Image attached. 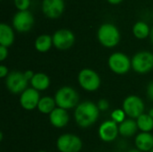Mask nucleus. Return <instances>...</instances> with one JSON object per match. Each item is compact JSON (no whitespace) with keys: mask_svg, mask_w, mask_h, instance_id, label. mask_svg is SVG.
I'll return each mask as SVG.
<instances>
[{"mask_svg":"<svg viewBox=\"0 0 153 152\" xmlns=\"http://www.w3.org/2000/svg\"><path fill=\"white\" fill-rule=\"evenodd\" d=\"M100 116V109L97 104L91 101L80 103L74 110V119L76 124L82 128H87L94 125Z\"/></svg>","mask_w":153,"mask_h":152,"instance_id":"nucleus-1","label":"nucleus"},{"mask_svg":"<svg viewBox=\"0 0 153 152\" xmlns=\"http://www.w3.org/2000/svg\"><path fill=\"white\" fill-rule=\"evenodd\" d=\"M55 101L57 108L68 110L76 108L79 103V94L72 87L65 86L60 88L55 95Z\"/></svg>","mask_w":153,"mask_h":152,"instance_id":"nucleus-2","label":"nucleus"},{"mask_svg":"<svg viewBox=\"0 0 153 152\" xmlns=\"http://www.w3.org/2000/svg\"><path fill=\"white\" fill-rule=\"evenodd\" d=\"M98 39L106 47H114L120 41V32L112 23H104L98 30Z\"/></svg>","mask_w":153,"mask_h":152,"instance_id":"nucleus-3","label":"nucleus"},{"mask_svg":"<svg viewBox=\"0 0 153 152\" xmlns=\"http://www.w3.org/2000/svg\"><path fill=\"white\" fill-rule=\"evenodd\" d=\"M131 62L134 72L141 74L148 73L153 69V54L149 51H140L133 56Z\"/></svg>","mask_w":153,"mask_h":152,"instance_id":"nucleus-4","label":"nucleus"},{"mask_svg":"<svg viewBox=\"0 0 153 152\" xmlns=\"http://www.w3.org/2000/svg\"><path fill=\"white\" fill-rule=\"evenodd\" d=\"M78 82L83 90L87 91H95L100 88L101 80L95 71L85 68L79 73Z\"/></svg>","mask_w":153,"mask_h":152,"instance_id":"nucleus-5","label":"nucleus"},{"mask_svg":"<svg viewBox=\"0 0 153 152\" xmlns=\"http://www.w3.org/2000/svg\"><path fill=\"white\" fill-rule=\"evenodd\" d=\"M110 70L117 74H126L132 67V62L130 58L124 53L116 52L113 53L108 61Z\"/></svg>","mask_w":153,"mask_h":152,"instance_id":"nucleus-6","label":"nucleus"},{"mask_svg":"<svg viewBox=\"0 0 153 152\" xmlns=\"http://www.w3.org/2000/svg\"><path fill=\"white\" fill-rule=\"evenodd\" d=\"M28 79L25 77L24 73L13 71L8 74L5 80V85L8 90L13 94H22L28 89Z\"/></svg>","mask_w":153,"mask_h":152,"instance_id":"nucleus-7","label":"nucleus"},{"mask_svg":"<svg viewBox=\"0 0 153 152\" xmlns=\"http://www.w3.org/2000/svg\"><path fill=\"white\" fill-rule=\"evenodd\" d=\"M56 147L60 152H80L82 147V142L77 135L65 133L57 139Z\"/></svg>","mask_w":153,"mask_h":152,"instance_id":"nucleus-8","label":"nucleus"},{"mask_svg":"<svg viewBox=\"0 0 153 152\" xmlns=\"http://www.w3.org/2000/svg\"><path fill=\"white\" fill-rule=\"evenodd\" d=\"M123 110L132 119H137L143 114L144 103L138 96H128L123 102Z\"/></svg>","mask_w":153,"mask_h":152,"instance_id":"nucleus-9","label":"nucleus"},{"mask_svg":"<svg viewBox=\"0 0 153 152\" xmlns=\"http://www.w3.org/2000/svg\"><path fill=\"white\" fill-rule=\"evenodd\" d=\"M52 39L53 45L56 48L59 50H66L72 47L75 41V37L71 30L61 29L54 33Z\"/></svg>","mask_w":153,"mask_h":152,"instance_id":"nucleus-10","label":"nucleus"},{"mask_svg":"<svg viewBox=\"0 0 153 152\" xmlns=\"http://www.w3.org/2000/svg\"><path fill=\"white\" fill-rule=\"evenodd\" d=\"M34 23V18L30 12L19 11L13 18V26L19 32L29 31Z\"/></svg>","mask_w":153,"mask_h":152,"instance_id":"nucleus-11","label":"nucleus"},{"mask_svg":"<svg viewBox=\"0 0 153 152\" xmlns=\"http://www.w3.org/2000/svg\"><path fill=\"white\" fill-rule=\"evenodd\" d=\"M118 133V125L112 120L103 122L99 128V136L105 142H111L115 141Z\"/></svg>","mask_w":153,"mask_h":152,"instance_id":"nucleus-12","label":"nucleus"},{"mask_svg":"<svg viewBox=\"0 0 153 152\" xmlns=\"http://www.w3.org/2000/svg\"><path fill=\"white\" fill-rule=\"evenodd\" d=\"M40 100L39 90L33 88L26 89L20 97V104L25 110H33L38 108Z\"/></svg>","mask_w":153,"mask_h":152,"instance_id":"nucleus-13","label":"nucleus"},{"mask_svg":"<svg viewBox=\"0 0 153 152\" xmlns=\"http://www.w3.org/2000/svg\"><path fill=\"white\" fill-rule=\"evenodd\" d=\"M64 10V0H43L42 2V11L44 14L50 19L59 17L63 13Z\"/></svg>","mask_w":153,"mask_h":152,"instance_id":"nucleus-14","label":"nucleus"},{"mask_svg":"<svg viewBox=\"0 0 153 152\" xmlns=\"http://www.w3.org/2000/svg\"><path fill=\"white\" fill-rule=\"evenodd\" d=\"M49 121L51 125L56 128L65 127L69 122V116L67 110L60 108H56L49 114Z\"/></svg>","mask_w":153,"mask_h":152,"instance_id":"nucleus-15","label":"nucleus"},{"mask_svg":"<svg viewBox=\"0 0 153 152\" xmlns=\"http://www.w3.org/2000/svg\"><path fill=\"white\" fill-rule=\"evenodd\" d=\"M136 149L143 152H150L153 149V135L151 133H141L135 137Z\"/></svg>","mask_w":153,"mask_h":152,"instance_id":"nucleus-16","label":"nucleus"},{"mask_svg":"<svg viewBox=\"0 0 153 152\" xmlns=\"http://www.w3.org/2000/svg\"><path fill=\"white\" fill-rule=\"evenodd\" d=\"M14 41V33L13 29L5 24H0V46H4L5 47H10Z\"/></svg>","mask_w":153,"mask_h":152,"instance_id":"nucleus-17","label":"nucleus"},{"mask_svg":"<svg viewBox=\"0 0 153 152\" xmlns=\"http://www.w3.org/2000/svg\"><path fill=\"white\" fill-rule=\"evenodd\" d=\"M119 134L123 137H132L134 136L138 129L137 123L134 119H126L123 123L118 125Z\"/></svg>","mask_w":153,"mask_h":152,"instance_id":"nucleus-18","label":"nucleus"},{"mask_svg":"<svg viewBox=\"0 0 153 152\" xmlns=\"http://www.w3.org/2000/svg\"><path fill=\"white\" fill-rule=\"evenodd\" d=\"M30 84L33 89L37 90H45L50 85L49 77L43 73H36L30 81Z\"/></svg>","mask_w":153,"mask_h":152,"instance_id":"nucleus-19","label":"nucleus"},{"mask_svg":"<svg viewBox=\"0 0 153 152\" xmlns=\"http://www.w3.org/2000/svg\"><path fill=\"white\" fill-rule=\"evenodd\" d=\"M53 45L52 37L47 34L39 36L35 40V48L41 53L48 52Z\"/></svg>","mask_w":153,"mask_h":152,"instance_id":"nucleus-20","label":"nucleus"},{"mask_svg":"<svg viewBox=\"0 0 153 152\" xmlns=\"http://www.w3.org/2000/svg\"><path fill=\"white\" fill-rule=\"evenodd\" d=\"M137 126L142 133H150L153 129V118L149 114H143L136 119Z\"/></svg>","mask_w":153,"mask_h":152,"instance_id":"nucleus-21","label":"nucleus"},{"mask_svg":"<svg viewBox=\"0 0 153 152\" xmlns=\"http://www.w3.org/2000/svg\"><path fill=\"white\" fill-rule=\"evenodd\" d=\"M56 104L55 99L50 98V97H43L40 99L37 108L42 114L49 115L56 108Z\"/></svg>","mask_w":153,"mask_h":152,"instance_id":"nucleus-22","label":"nucleus"},{"mask_svg":"<svg viewBox=\"0 0 153 152\" xmlns=\"http://www.w3.org/2000/svg\"><path fill=\"white\" fill-rule=\"evenodd\" d=\"M133 33L134 37H136L137 39H143L150 36L151 30L149 25L144 22H138L133 27Z\"/></svg>","mask_w":153,"mask_h":152,"instance_id":"nucleus-23","label":"nucleus"},{"mask_svg":"<svg viewBox=\"0 0 153 152\" xmlns=\"http://www.w3.org/2000/svg\"><path fill=\"white\" fill-rule=\"evenodd\" d=\"M126 114L125 113V111L121 108H117L115 109L112 113H111V118L112 121H114L117 124H121L126 120Z\"/></svg>","mask_w":153,"mask_h":152,"instance_id":"nucleus-24","label":"nucleus"},{"mask_svg":"<svg viewBox=\"0 0 153 152\" xmlns=\"http://www.w3.org/2000/svg\"><path fill=\"white\" fill-rule=\"evenodd\" d=\"M14 4L19 11H27L30 5V0H14Z\"/></svg>","mask_w":153,"mask_h":152,"instance_id":"nucleus-25","label":"nucleus"},{"mask_svg":"<svg viewBox=\"0 0 153 152\" xmlns=\"http://www.w3.org/2000/svg\"><path fill=\"white\" fill-rule=\"evenodd\" d=\"M97 106H98L100 111H106V110H108V108H109V103H108V101L107 99H100V100H99Z\"/></svg>","mask_w":153,"mask_h":152,"instance_id":"nucleus-26","label":"nucleus"},{"mask_svg":"<svg viewBox=\"0 0 153 152\" xmlns=\"http://www.w3.org/2000/svg\"><path fill=\"white\" fill-rule=\"evenodd\" d=\"M8 56V49L4 46H0V61H4Z\"/></svg>","mask_w":153,"mask_h":152,"instance_id":"nucleus-27","label":"nucleus"},{"mask_svg":"<svg viewBox=\"0 0 153 152\" xmlns=\"http://www.w3.org/2000/svg\"><path fill=\"white\" fill-rule=\"evenodd\" d=\"M146 92H147V97H148V99H151L152 101H153V81H152V82L148 84Z\"/></svg>","mask_w":153,"mask_h":152,"instance_id":"nucleus-28","label":"nucleus"},{"mask_svg":"<svg viewBox=\"0 0 153 152\" xmlns=\"http://www.w3.org/2000/svg\"><path fill=\"white\" fill-rule=\"evenodd\" d=\"M10 73L8 72V68L5 65H0V77L4 78L7 77Z\"/></svg>","mask_w":153,"mask_h":152,"instance_id":"nucleus-29","label":"nucleus"},{"mask_svg":"<svg viewBox=\"0 0 153 152\" xmlns=\"http://www.w3.org/2000/svg\"><path fill=\"white\" fill-rule=\"evenodd\" d=\"M34 74H35V73H34L32 71H30V70H28V71H25V72H24V75H25V77L28 79V81H31V79L33 78Z\"/></svg>","mask_w":153,"mask_h":152,"instance_id":"nucleus-30","label":"nucleus"},{"mask_svg":"<svg viewBox=\"0 0 153 152\" xmlns=\"http://www.w3.org/2000/svg\"><path fill=\"white\" fill-rule=\"evenodd\" d=\"M123 0H108V3L112 4H118L122 2Z\"/></svg>","mask_w":153,"mask_h":152,"instance_id":"nucleus-31","label":"nucleus"},{"mask_svg":"<svg viewBox=\"0 0 153 152\" xmlns=\"http://www.w3.org/2000/svg\"><path fill=\"white\" fill-rule=\"evenodd\" d=\"M150 38H151V41L153 44V28L151 30V34H150Z\"/></svg>","mask_w":153,"mask_h":152,"instance_id":"nucleus-32","label":"nucleus"},{"mask_svg":"<svg viewBox=\"0 0 153 152\" xmlns=\"http://www.w3.org/2000/svg\"><path fill=\"white\" fill-rule=\"evenodd\" d=\"M128 152H142L141 151H139L138 149H132V150H130Z\"/></svg>","mask_w":153,"mask_h":152,"instance_id":"nucleus-33","label":"nucleus"},{"mask_svg":"<svg viewBox=\"0 0 153 152\" xmlns=\"http://www.w3.org/2000/svg\"><path fill=\"white\" fill-rule=\"evenodd\" d=\"M149 116H150L151 117H152L153 118V108H152V109L149 111Z\"/></svg>","mask_w":153,"mask_h":152,"instance_id":"nucleus-34","label":"nucleus"},{"mask_svg":"<svg viewBox=\"0 0 153 152\" xmlns=\"http://www.w3.org/2000/svg\"><path fill=\"white\" fill-rule=\"evenodd\" d=\"M150 152H153V149H152V151H150Z\"/></svg>","mask_w":153,"mask_h":152,"instance_id":"nucleus-35","label":"nucleus"},{"mask_svg":"<svg viewBox=\"0 0 153 152\" xmlns=\"http://www.w3.org/2000/svg\"><path fill=\"white\" fill-rule=\"evenodd\" d=\"M39 152H45V151H39Z\"/></svg>","mask_w":153,"mask_h":152,"instance_id":"nucleus-36","label":"nucleus"},{"mask_svg":"<svg viewBox=\"0 0 153 152\" xmlns=\"http://www.w3.org/2000/svg\"><path fill=\"white\" fill-rule=\"evenodd\" d=\"M152 19H153V13H152Z\"/></svg>","mask_w":153,"mask_h":152,"instance_id":"nucleus-37","label":"nucleus"}]
</instances>
